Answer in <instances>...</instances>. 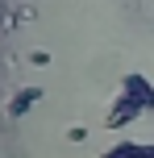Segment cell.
Here are the masks:
<instances>
[{
    "label": "cell",
    "instance_id": "cell-1",
    "mask_svg": "<svg viewBox=\"0 0 154 158\" xmlns=\"http://www.w3.org/2000/svg\"><path fill=\"white\" fill-rule=\"evenodd\" d=\"M142 112H146V104H138L133 96H117L113 112H108V129H121V125H129V121H138Z\"/></svg>",
    "mask_w": 154,
    "mask_h": 158
},
{
    "label": "cell",
    "instance_id": "cell-2",
    "mask_svg": "<svg viewBox=\"0 0 154 158\" xmlns=\"http://www.w3.org/2000/svg\"><path fill=\"white\" fill-rule=\"evenodd\" d=\"M38 100H42V92H38V87H21V92H17L13 100H8V108H4V112H8L13 121H21V117H25V112H29Z\"/></svg>",
    "mask_w": 154,
    "mask_h": 158
},
{
    "label": "cell",
    "instance_id": "cell-3",
    "mask_svg": "<svg viewBox=\"0 0 154 158\" xmlns=\"http://www.w3.org/2000/svg\"><path fill=\"white\" fill-rule=\"evenodd\" d=\"M121 92H125V96H133L138 104H146V108H154V87H150V83H146L142 75H125Z\"/></svg>",
    "mask_w": 154,
    "mask_h": 158
},
{
    "label": "cell",
    "instance_id": "cell-4",
    "mask_svg": "<svg viewBox=\"0 0 154 158\" xmlns=\"http://www.w3.org/2000/svg\"><path fill=\"white\" fill-rule=\"evenodd\" d=\"M100 158H154V142L142 146V142H117L113 150H104Z\"/></svg>",
    "mask_w": 154,
    "mask_h": 158
},
{
    "label": "cell",
    "instance_id": "cell-5",
    "mask_svg": "<svg viewBox=\"0 0 154 158\" xmlns=\"http://www.w3.org/2000/svg\"><path fill=\"white\" fill-rule=\"evenodd\" d=\"M29 63H33V67H50V50H33Z\"/></svg>",
    "mask_w": 154,
    "mask_h": 158
},
{
    "label": "cell",
    "instance_id": "cell-6",
    "mask_svg": "<svg viewBox=\"0 0 154 158\" xmlns=\"http://www.w3.org/2000/svg\"><path fill=\"white\" fill-rule=\"evenodd\" d=\"M67 137H71V142H88V129H83V125H71V129H67Z\"/></svg>",
    "mask_w": 154,
    "mask_h": 158
}]
</instances>
